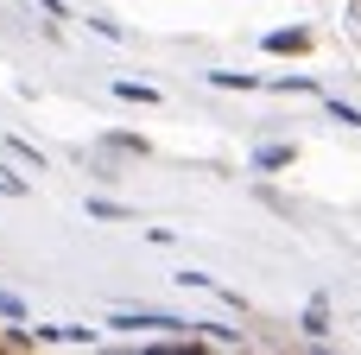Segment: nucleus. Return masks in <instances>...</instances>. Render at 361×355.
<instances>
[]
</instances>
